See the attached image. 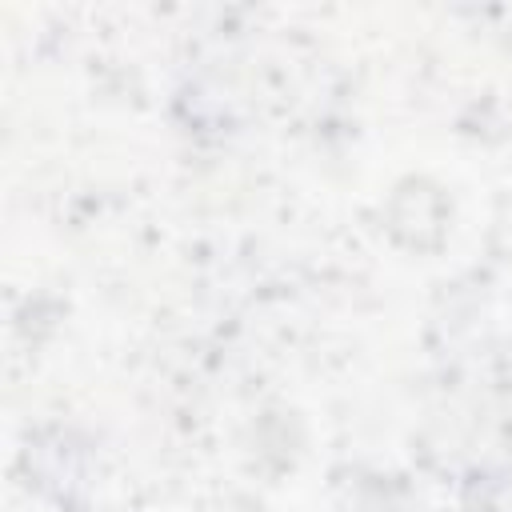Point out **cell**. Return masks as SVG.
Masks as SVG:
<instances>
[{"mask_svg": "<svg viewBox=\"0 0 512 512\" xmlns=\"http://www.w3.org/2000/svg\"><path fill=\"white\" fill-rule=\"evenodd\" d=\"M448 212H452V208H448L444 192H440L432 180H424V176L400 180L396 192L388 196V208H384L388 232H392L400 244L420 248V252L440 248V240H444V232H448Z\"/></svg>", "mask_w": 512, "mask_h": 512, "instance_id": "1", "label": "cell"}]
</instances>
